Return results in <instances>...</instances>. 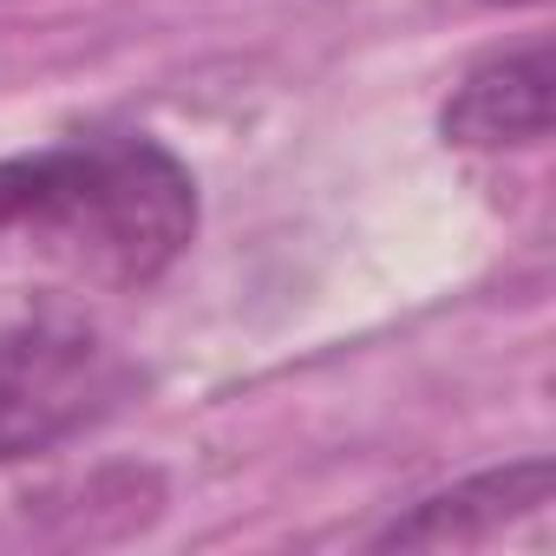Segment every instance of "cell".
<instances>
[{
	"instance_id": "cell-4",
	"label": "cell",
	"mask_w": 556,
	"mask_h": 556,
	"mask_svg": "<svg viewBox=\"0 0 556 556\" xmlns=\"http://www.w3.org/2000/svg\"><path fill=\"white\" fill-rule=\"evenodd\" d=\"M556 491V471L549 458H517V465H497V471H478L452 491H432L419 497L406 517H393L374 543L380 549H445V543H491L504 536L510 523L536 517Z\"/></svg>"
},
{
	"instance_id": "cell-5",
	"label": "cell",
	"mask_w": 556,
	"mask_h": 556,
	"mask_svg": "<svg viewBox=\"0 0 556 556\" xmlns=\"http://www.w3.org/2000/svg\"><path fill=\"white\" fill-rule=\"evenodd\" d=\"M478 8H536V0H478Z\"/></svg>"
},
{
	"instance_id": "cell-3",
	"label": "cell",
	"mask_w": 556,
	"mask_h": 556,
	"mask_svg": "<svg viewBox=\"0 0 556 556\" xmlns=\"http://www.w3.org/2000/svg\"><path fill=\"white\" fill-rule=\"evenodd\" d=\"M549 118H556L549 47H523V53H497V60L471 66L452 86L439 131H445V144H465V151H510V144H543Z\"/></svg>"
},
{
	"instance_id": "cell-1",
	"label": "cell",
	"mask_w": 556,
	"mask_h": 556,
	"mask_svg": "<svg viewBox=\"0 0 556 556\" xmlns=\"http://www.w3.org/2000/svg\"><path fill=\"white\" fill-rule=\"evenodd\" d=\"M8 236L92 282L144 289L197 236V177L138 131L0 157V242Z\"/></svg>"
},
{
	"instance_id": "cell-2",
	"label": "cell",
	"mask_w": 556,
	"mask_h": 556,
	"mask_svg": "<svg viewBox=\"0 0 556 556\" xmlns=\"http://www.w3.org/2000/svg\"><path fill=\"white\" fill-rule=\"evenodd\" d=\"M125 361L86 328H8L0 334V465L47 452L125 400Z\"/></svg>"
}]
</instances>
